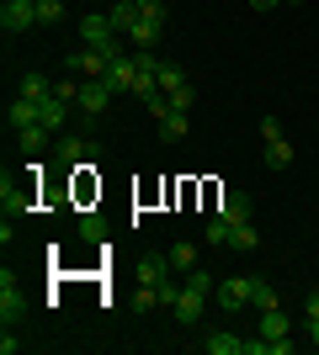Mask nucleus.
I'll return each instance as SVG.
<instances>
[{
  "mask_svg": "<svg viewBox=\"0 0 319 355\" xmlns=\"http://www.w3.org/2000/svg\"><path fill=\"white\" fill-rule=\"evenodd\" d=\"M80 43H85V48H106V53H117V48H122L117 43V27H112V16H106V11L101 16H96V11L80 16Z\"/></svg>",
  "mask_w": 319,
  "mask_h": 355,
  "instance_id": "1",
  "label": "nucleus"
},
{
  "mask_svg": "<svg viewBox=\"0 0 319 355\" xmlns=\"http://www.w3.org/2000/svg\"><path fill=\"white\" fill-rule=\"evenodd\" d=\"M22 318H27V297H22L11 266H6V270H0V324L11 329V324H22Z\"/></svg>",
  "mask_w": 319,
  "mask_h": 355,
  "instance_id": "2",
  "label": "nucleus"
},
{
  "mask_svg": "<svg viewBox=\"0 0 319 355\" xmlns=\"http://www.w3.org/2000/svg\"><path fill=\"white\" fill-rule=\"evenodd\" d=\"M261 144H266V164H272V170H288L293 164V144L282 138V122L277 117L261 122Z\"/></svg>",
  "mask_w": 319,
  "mask_h": 355,
  "instance_id": "3",
  "label": "nucleus"
},
{
  "mask_svg": "<svg viewBox=\"0 0 319 355\" xmlns=\"http://www.w3.org/2000/svg\"><path fill=\"white\" fill-rule=\"evenodd\" d=\"M250 297H256V276H224V282L213 286V302H224V313L245 308Z\"/></svg>",
  "mask_w": 319,
  "mask_h": 355,
  "instance_id": "4",
  "label": "nucleus"
},
{
  "mask_svg": "<svg viewBox=\"0 0 319 355\" xmlns=\"http://www.w3.org/2000/svg\"><path fill=\"white\" fill-rule=\"evenodd\" d=\"M106 69H112L106 48H75L69 53V74H80V80H106Z\"/></svg>",
  "mask_w": 319,
  "mask_h": 355,
  "instance_id": "5",
  "label": "nucleus"
},
{
  "mask_svg": "<svg viewBox=\"0 0 319 355\" xmlns=\"http://www.w3.org/2000/svg\"><path fill=\"white\" fill-rule=\"evenodd\" d=\"M208 302H213L208 292H197V286H181V297H176V308H170V313H176V324H181V329H192V324H202Z\"/></svg>",
  "mask_w": 319,
  "mask_h": 355,
  "instance_id": "6",
  "label": "nucleus"
},
{
  "mask_svg": "<svg viewBox=\"0 0 319 355\" xmlns=\"http://www.w3.org/2000/svg\"><path fill=\"white\" fill-rule=\"evenodd\" d=\"M0 27H6V32L38 27V0H6V6H0Z\"/></svg>",
  "mask_w": 319,
  "mask_h": 355,
  "instance_id": "7",
  "label": "nucleus"
},
{
  "mask_svg": "<svg viewBox=\"0 0 319 355\" xmlns=\"http://www.w3.org/2000/svg\"><path fill=\"white\" fill-rule=\"evenodd\" d=\"M80 112H85V117H101L106 106H112V85H106V80H85V85H80Z\"/></svg>",
  "mask_w": 319,
  "mask_h": 355,
  "instance_id": "8",
  "label": "nucleus"
},
{
  "mask_svg": "<svg viewBox=\"0 0 319 355\" xmlns=\"http://www.w3.org/2000/svg\"><path fill=\"white\" fill-rule=\"evenodd\" d=\"M6 117H11V128H38V122H43V101H27V96L16 90L11 106H6Z\"/></svg>",
  "mask_w": 319,
  "mask_h": 355,
  "instance_id": "9",
  "label": "nucleus"
},
{
  "mask_svg": "<svg viewBox=\"0 0 319 355\" xmlns=\"http://www.w3.org/2000/svg\"><path fill=\"white\" fill-rule=\"evenodd\" d=\"M176 270H170V260H160V254H149V260H138V270H133V282L138 286H165Z\"/></svg>",
  "mask_w": 319,
  "mask_h": 355,
  "instance_id": "10",
  "label": "nucleus"
},
{
  "mask_svg": "<svg viewBox=\"0 0 319 355\" xmlns=\"http://www.w3.org/2000/svg\"><path fill=\"white\" fill-rule=\"evenodd\" d=\"M0 202H6V212H27L32 207V186L6 175V180H0Z\"/></svg>",
  "mask_w": 319,
  "mask_h": 355,
  "instance_id": "11",
  "label": "nucleus"
},
{
  "mask_svg": "<svg viewBox=\"0 0 319 355\" xmlns=\"http://www.w3.org/2000/svg\"><path fill=\"white\" fill-rule=\"evenodd\" d=\"M85 159H96V144H85V138H64L59 144V164L64 170H80Z\"/></svg>",
  "mask_w": 319,
  "mask_h": 355,
  "instance_id": "12",
  "label": "nucleus"
},
{
  "mask_svg": "<svg viewBox=\"0 0 319 355\" xmlns=\"http://www.w3.org/2000/svg\"><path fill=\"white\" fill-rule=\"evenodd\" d=\"M202 350H208V355H245V340L218 329V334H208V340H202Z\"/></svg>",
  "mask_w": 319,
  "mask_h": 355,
  "instance_id": "13",
  "label": "nucleus"
},
{
  "mask_svg": "<svg viewBox=\"0 0 319 355\" xmlns=\"http://www.w3.org/2000/svg\"><path fill=\"white\" fill-rule=\"evenodd\" d=\"M261 334L266 340H277V334H293V318L282 308H261Z\"/></svg>",
  "mask_w": 319,
  "mask_h": 355,
  "instance_id": "14",
  "label": "nucleus"
},
{
  "mask_svg": "<svg viewBox=\"0 0 319 355\" xmlns=\"http://www.w3.org/2000/svg\"><path fill=\"white\" fill-rule=\"evenodd\" d=\"M112 27L122 32V37H128V32H133V21H138V0H112Z\"/></svg>",
  "mask_w": 319,
  "mask_h": 355,
  "instance_id": "15",
  "label": "nucleus"
},
{
  "mask_svg": "<svg viewBox=\"0 0 319 355\" xmlns=\"http://www.w3.org/2000/svg\"><path fill=\"white\" fill-rule=\"evenodd\" d=\"M22 96H27V101H48V96H54V80H48V74H22Z\"/></svg>",
  "mask_w": 319,
  "mask_h": 355,
  "instance_id": "16",
  "label": "nucleus"
},
{
  "mask_svg": "<svg viewBox=\"0 0 319 355\" xmlns=\"http://www.w3.org/2000/svg\"><path fill=\"white\" fill-rule=\"evenodd\" d=\"M64 122H69V101L48 96V101H43V122H38V128H48V133H54V128H64Z\"/></svg>",
  "mask_w": 319,
  "mask_h": 355,
  "instance_id": "17",
  "label": "nucleus"
},
{
  "mask_svg": "<svg viewBox=\"0 0 319 355\" xmlns=\"http://www.w3.org/2000/svg\"><path fill=\"white\" fill-rule=\"evenodd\" d=\"M218 212H224L229 223H250V196H245V191H229V196H224V207H218Z\"/></svg>",
  "mask_w": 319,
  "mask_h": 355,
  "instance_id": "18",
  "label": "nucleus"
},
{
  "mask_svg": "<svg viewBox=\"0 0 319 355\" xmlns=\"http://www.w3.org/2000/svg\"><path fill=\"white\" fill-rule=\"evenodd\" d=\"M261 244V234H256V223H234V234H229V250H240V254H250Z\"/></svg>",
  "mask_w": 319,
  "mask_h": 355,
  "instance_id": "19",
  "label": "nucleus"
},
{
  "mask_svg": "<svg viewBox=\"0 0 319 355\" xmlns=\"http://www.w3.org/2000/svg\"><path fill=\"white\" fill-rule=\"evenodd\" d=\"M165 260H170V270H176V276H186V270H197V250H192L186 239H181V244H176V250L165 254Z\"/></svg>",
  "mask_w": 319,
  "mask_h": 355,
  "instance_id": "20",
  "label": "nucleus"
},
{
  "mask_svg": "<svg viewBox=\"0 0 319 355\" xmlns=\"http://www.w3.org/2000/svg\"><path fill=\"white\" fill-rule=\"evenodd\" d=\"M229 234H234V223L218 212V218H208V234H202V239H208L213 250H229Z\"/></svg>",
  "mask_w": 319,
  "mask_h": 355,
  "instance_id": "21",
  "label": "nucleus"
},
{
  "mask_svg": "<svg viewBox=\"0 0 319 355\" xmlns=\"http://www.w3.org/2000/svg\"><path fill=\"white\" fill-rule=\"evenodd\" d=\"M160 32H165V27H154V21H144V16H138V21H133V32H128V43L154 48V43H160Z\"/></svg>",
  "mask_w": 319,
  "mask_h": 355,
  "instance_id": "22",
  "label": "nucleus"
},
{
  "mask_svg": "<svg viewBox=\"0 0 319 355\" xmlns=\"http://www.w3.org/2000/svg\"><path fill=\"white\" fill-rule=\"evenodd\" d=\"M186 128H192V122H186V112H170V117L160 122V138H165V144H181Z\"/></svg>",
  "mask_w": 319,
  "mask_h": 355,
  "instance_id": "23",
  "label": "nucleus"
},
{
  "mask_svg": "<svg viewBox=\"0 0 319 355\" xmlns=\"http://www.w3.org/2000/svg\"><path fill=\"white\" fill-rule=\"evenodd\" d=\"M64 21V0H38V27H59Z\"/></svg>",
  "mask_w": 319,
  "mask_h": 355,
  "instance_id": "24",
  "label": "nucleus"
},
{
  "mask_svg": "<svg viewBox=\"0 0 319 355\" xmlns=\"http://www.w3.org/2000/svg\"><path fill=\"white\" fill-rule=\"evenodd\" d=\"M144 106H149V117H154V122H165L170 112H176V106H170V96H165V90H149V96H144Z\"/></svg>",
  "mask_w": 319,
  "mask_h": 355,
  "instance_id": "25",
  "label": "nucleus"
},
{
  "mask_svg": "<svg viewBox=\"0 0 319 355\" xmlns=\"http://www.w3.org/2000/svg\"><path fill=\"white\" fill-rule=\"evenodd\" d=\"M138 16H144V21H154V27H165V21H170L165 0H138Z\"/></svg>",
  "mask_w": 319,
  "mask_h": 355,
  "instance_id": "26",
  "label": "nucleus"
},
{
  "mask_svg": "<svg viewBox=\"0 0 319 355\" xmlns=\"http://www.w3.org/2000/svg\"><path fill=\"white\" fill-rule=\"evenodd\" d=\"M22 148H27V154H43L48 148V128H22Z\"/></svg>",
  "mask_w": 319,
  "mask_h": 355,
  "instance_id": "27",
  "label": "nucleus"
},
{
  "mask_svg": "<svg viewBox=\"0 0 319 355\" xmlns=\"http://www.w3.org/2000/svg\"><path fill=\"white\" fill-rule=\"evenodd\" d=\"M80 85H85L80 74H64L59 85H54V96H59V101H80Z\"/></svg>",
  "mask_w": 319,
  "mask_h": 355,
  "instance_id": "28",
  "label": "nucleus"
},
{
  "mask_svg": "<svg viewBox=\"0 0 319 355\" xmlns=\"http://www.w3.org/2000/svg\"><path fill=\"white\" fill-rule=\"evenodd\" d=\"M133 308H138V313H154V308H165V302H160V292H154V286H138V292H133Z\"/></svg>",
  "mask_w": 319,
  "mask_h": 355,
  "instance_id": "29",
  "label": "nucleus"
},
{
  "mask_svg": "<svg viewBox=\"0 0 319 355\" xmlns=\"http://www.w3.org/2000/svg\"><path fill=\"white\" fill-rule=\"evenodd\" d=\"M80 239H85V244H101V239H106V223L101 218H80Z\"/></svg>",
  "mask_w": 319,
  "mask_h": 355,
  "instance_id": "30",
  "label": "nucleus"
},
{
  "mask_svg": "<svg viewBox=\"0 0 319 355\" xmlns=\"http://www.w3.org/2000/svg\"><path fill=\"white\" fill-rule=\"evenodd\" d=\"M186 286H197V292H208V297H213V286H218V276L197 266V270H186Z\"/></svg>",
  "mask_w": 319,
  "mask_h": 355,
  "instance_id": "31",
  "label": "nucleus"
},
{
  "mask_svg": "<svg viewBox=\"0 0 319 355\" xmlns=\"http://www.w3.org/2000/svg\"><path fill=\"white\" fill-rule=\"evenodd\" d=\"M186 85V74L176 69V64H165V69H160V90H181Z\"/></svg>",
  "mask_w": 319,
  "mask_h": 355,
  "instance_id": "32",
  "label": "nucleus"
},
{
  "mask_svg": "<svg viewBox=\"0 0 319 355\" xmlns=\"http://www.w3.org/2000/svg\"><path fill=\"white\" fill-rule=\"evenodd\" d=\"M250 302H256V308H277V292H272V282H261V276H256V297H250Z\"/></svg>",
  "mask_w": 319,
  "mask_h": 355,
  "instance_id": "33",
  "label": "nucleus"
},
{
  "mask_svg": "<svg viewBox=\"0 0 319 355\" xmlns=\"http://www.w3.org/2000/svg\"><path fill=\"white\" fill-rule=\"evenodd\" d=\"M298 350V340H288V334H277V340H266V355H293Z\"/></svg>",
  "mask_w": 319,
  "mask_h": 355,
  "instance_id": "34",
  "label": "nucleus"
},
{
  "mask_svg": "<svg viewBox=\"0 0 319 355\" xmlns=\"http://www.w3.org/2000/svg\"><path fill=\"white\" fill-rule=\"evenodd\" d=\"M16 350H22V340H16L11 329H6V334H0V355H16Z\"/></svg>",
  "mask_w": 319,
  "mask_h": 355,
  "instance_id": "35",
  "label": "nucleus"
},
{
  "mask_svg": "<svg viewBox=\"0 0 319 355\" xmlns=\"http://www.w3.org/2000/svg\"><path fill=\"white\" fill-rule=\"evenodd\" d=\"M304 318H319V292H309V302H304Z\"/></svg>",
  "mask_w": 319,
  "mask_h": 355,
  "instance_id": "36",
  "label": "nucleus"
},
{
  "mask_svg": "<svg viewBox=\"0 0 319 355\" xmlns=\"http://www.w3.org/2000/svg\"><path fill=\"white\" fill-rule=\"evenodd\" d=\"M304 324H309V345L319 350V318H304Z\"/></svg>",
  "mask_w": 319,
  "mask_h": 355,
  "instance_id": "37",
  "label": "nucleus"
},
{
  "mask_svg": "<svg viewBox=\"0 0 319 355\" xmlns=\"http://www.w3.org/2000/svg\"><path fill=\"white\" fill-rule=\"evenodd\" d=\"M272 6H282V0H250V11H272Z\"/></svg>",
  "mask_w": 319,
  "mask_h": 355,
  "instance_id": "38",
  "label": "nucleus"
},
{
  "mask_svg": "<svg viewBox=\"0 0 319 355\" xmlns=\"http://www.w3.org/2000/svg\"><path fill=\"white\" fill-rule=\"evenodd\" d=\"M282 6H304V0H282Z\"/></svg>",
  "mask_w": 319,
  "mask_h": 355,
  "instance_id": "39",
  "label": "nucleus"
}]
</instances>
